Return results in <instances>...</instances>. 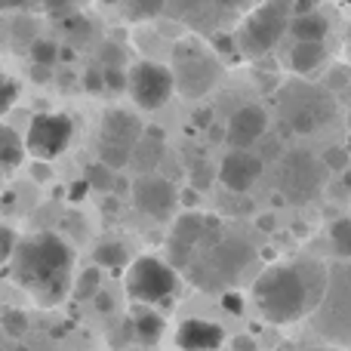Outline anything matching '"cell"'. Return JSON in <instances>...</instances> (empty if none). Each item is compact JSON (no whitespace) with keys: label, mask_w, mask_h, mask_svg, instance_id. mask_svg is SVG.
I'll list each match as a JSON object with an SVG mask.
<instances>
[{"label":"cell","mask_w":351,"mask_h":351,"mask_svg":"<svg viewBox=\"0 0 351 351\" xmlns=\"http://www.w3.org/2000/svg\"><path fill=\"white\" fill-rule=\"evenodd\" d=\"M117 170H111L108 164H102V160H93V164H86L84 170V179L90 188H96V191H111V188L117 185Z\"/></svg>","instance_id":"7402d4cb"},{"label":"cell","mask_w":351,"mask_h":351,"mask_svg":"<svg viewBox=\"0 0 351 351\" xmlns=\"http://www.w3.org/2000/svg\"><path fill=\"white\" fill-rule=\"evenodd\" d=\"M28 0H0V12H10V10H25Z\"/></svg>","instance_id":"60d3db41"},{"label":"cell","mask_w":351,"mask_h":351,"mask_svg":"<svg viewBox=\"0 0 351 351\" xmlns=\"http://www.w3.org/2000/svg\"><path fill=\"white\" fill-rule=\"evenodd\" d=\"M34 80H49V68L47 65H34Z\"/></svg>","instance_id":"b9f144b4"},{"label":"cell","mask_w":351,"mask_h":351,"mask_svg":"<svg viewBox=\"0 0 351 351\" xmlns=\"http://www.w3.org/2000/svg\"><path fill=\"white\" fill-rule=\"evenodd\" d=\"M93 305H96V311H102V315H108V311H114V299L108 296V293L99 290L96 296H93Z\"/></svg>","instance_id":"74e56055"},{"label":"cell","mask_w":351,"mask_h":351,"mask_svg":"<svg viewBox=\"0 0 351 351\" xmlns=\"http://www.w3.org/2000/svg\"><path fill=\"white\" fill-rule=\"evenodd\" d=\"M348 160H351V154H348V148H342V145L330 148V152L324 154V167H327V170H333V173H346L348 170Z\"/></svg>","instance_id":"f1b7e54d"},{"label":"cell","mask_w":351,"mask_h":351,"mask_svg":"<svg viewBox=\"0 0 351 351\" xmlns=\"http://www.w3.org/2000/svg\"><path fill=\"white\" fill-rule=\"evenodd\" d=\"M324 170L308 152H290L280 160V188L290 200H311L321 191Z\"/></svg>","instance_id":"7c38bea8"},{"label":"cell","mask_w":351,"mask_h":351,"mask_svg":"<svg viewBox=\"0 0 351 351\" xmlns=\"http://www.w3.org/2000/svg\"><path fill=\"white\" fill-rule=\"evenodd\" d=\"M133 204L142 216L154 219V222H167L179 206V188L173 185L167 176L158 173H139L133 179Z\"/></svg>","instance_id":"8fae6325"},{"label":"cell","mask_w":351,"mask_h":351,"mask_svg":"<svg viewBox=\"0 0 351 351\" xmlns=\"http://www.w3.org/2000/svg\"><path fill=\"white\" fill-rule=\"evenodd\" d=\"M145 136L142 121L133 111L123 108H111L105 111L102 123H99V142H96V154L102 164H108L111 170H123L130 164L133 145Z\"/></svg>","instance_id":"8992f818"},{"label":"cell","mask_w":351,"mask_h":351,"mask_svg":"<svg viewBox=\"0 0 351 351\" xmlns=\"http://www.w3.org/2000/svg\"><path fill=\"white\" fill-rule=\"evenodd\" d=\"M59 43L56 40H43V37H34L31 40V47H28V53H31V59H34V65H56L59 62Z\"/></svg>","instance_id":"d4e9b609"},{"label":"cell","mask_w":351,"mask_h":351,"mask_svg":"<svg viewBox=\"0 0 351 351\" xmlns=\"http://www.w3.org/2000/svg\"><path fill=\"white\" fill-rule=\"evenodd\" d=\"M74 123L68 114H37L25 136V152L34 160H53L71 145Z\"/></svg>","instance_id":"30bf717a"},{"label":"cell","mask_w":351,"mask_h":351,"mask_svg":"<svg viewBox=\"0 0 351 351\" xmlns=\"http://www.w3.org/2000/svg\"><path fill=\"white\" fill-rule=\"evenodd\" d=\"M250 259H253V247L247 241H241V237H219V241H213L204 250V256L197 262L188 265V274H191V280L197 287L216 290L219 284L234 280L250 265Z\"/></svg>","instance_id":"5b68a950"},{"label":"cell","mask_w":351,"mask_h":351,"mask_svg":"<svg viewBox=\"0 0 351 351\" xmlns=\"http://www.w3.org/2000/svg\"><path fill=\"white\" fill-rule=\"evenodd\" d=\"M164 158V130L145 127V136L133 145L130 154V167H136V173H154Z\"/></svg>","instance_id":"e0dca14e"},{"label":"cell","mask_w":351,"mask_h":351,"mask_svg":"<svg viewBox=\"0 0 351 351\" xmlns=\"http://www.w3.org/2000/svg\"><path fill=\"white\" fill-rule=\"evenodd\" d=\"M284 117L296 133H315L333 117V99L315 86H293L284 99Z\"/></svg>","instance_id":"9c48e42d"},{"label":"cell","mask_w":351,"mask_h":351,"mask_svg":"<svg viewBox=\"0 0 351 351\" xmlns=\"http://www.w3.org/2000/svg\"><path fill=\"white\" fill-rule=\"evenodd\" d=\"M99 280H102V274H99V265L80 271V278L71 284V296L77 299V302H93V296L99 293Z\"/></svg>","instance_id":"603a6c76"},{"label":"cell","mask_w":351,"mask_h":351,"mask_svg":"<svg viewBox=\"0 0 351 351\" xmlns=\"http://www.w3.org/2000/svg\"><path fill=\"white\" fill-rule=\"evenodd\" d=\"M293 22V0H259L247 16L241 19L234 31L237 53L247 59H262L280 43V37L290 34Z\"/></svg>","instance_id":"3957f363"},{"label":"cell","mask_w":351,"mask_h":351,"mask_svg":"<svg viewBox=\"0 0 351 351\" xmlns=\"http://www.w3.org/2000/svg\"><path fill=\"white\" fill-rule=\"evenodd\" d=\"M133 330H136V342H142V346H158V342L164 339L167 324L152 305H139V308L133 311Z\"/></svg>","instance_id":"ac0fdd59"},{"label":"cell","mask_w":351,"mask_h":351,"mask_svg":"<svg viewBox=\"0 0 351 351\" xmlns=\"http://www.w3.org/2000/svg\"><path fill=\"white\" fill-rule=\"evenodd\" d=\"M84 90L86 93H102L105 90V74L99 71V68H90V71L84 74Z\"/></svg>","instance_id":"1f68e13d"},{"label":"cell","mask_w":351,"mask_h":351,"mask_svg":"<svg viewBox=\"0 0 351 351\" xmlns=\"http://www.w3.org/2000/svg\"><path fill=\"white\" fill-rule=\"evenodd\" d=\"M197 123H200V127H206V123H210V111H200V114H197Z\"/></svg>","instance_id":"7bdbcfd3"},{"label":"cell","mask_w":351,"mask_h":351,"mask_svg":"<svg viewBox=\"0 0 351 351\" xmlns=\"http://www.w3.org/2000/svg\"><path fill=\"white\" fill-rule=\"evenodd\" d=\"M216 176L225 185V191L247 194L262 176V158L253 154L250 148H231V152L222 158V164H219Z\"/></svg>","instance_id":"4fadbf2b"},{"label":"cell","mask_w":351,"mask_h":351,"mask_svg":"<svg viewBox=\"0 0 351 351\" xmlns=\"http://www.w3.org/2000/svg\"><path fill=\"white\" fill-rule=\"evenodd\" d=\"M222 305H225V311H228V315H243V299L237 296V293H225Z\"/></svg>","instance_id":"e575fe53"},{"label":"cell","mask_w":351,"mask_h":351,"mask_svg":"<svg viewBox=\"0 0 351 351\" xmlns=\"http://www.w3.org/2000/svg\"><path fill=\"white\" fill-rule=\"evenodd\" d=\"M330 59V49H327V40H296L290 47V71L299 74V77H308V74L321 71Z\"/></svg>","instance_id":"2e32d148"},{"label":"cell","mask_w":351,"mask_h":351,"mask_svg":"<svg viewBox=\"0 0 351 351\" xmlns=\"http://www.w3.org/2000/svg\"><path fill=\"white\" fill-rule=\"evenodd\" d=\"M0 330H3L10 339H22L28 333V315L22 308H6L0 311Z\"/></svg>","instance_id":"cb8c5ba5"},{"label":"cell","mask_w":351,"mask_h":351,"mask_svg":"<svg viewBox=\"0 0 351 351\" xmlns=\"http://www.w3.org/2000/svg\"><path fill=\"white\" fill-rule=\"evenodd\" d=\"M127 12H130V19H158V16H164L167 12V0H127Z\"/></svg>","instance_id":"4316f807"},{"label":"cell","mask_w":351,"mask_h":351,"mask_svg":"<svg viewBox=\"0 0 351 351\" xmlns=\"http://www.w3.org/2000/svg\"><path fill=\"white\" fill-rule=\"evenodd\" d=\"M127 90L139 108H145V111L164 108L176 93V80H173L170 65H160V62H136V65L130 68Z\"/></svg>","instance_id":"ba28073f"},{"label":"cell","mask_w":351,"mask_h":351,"mask_svg":"<svg viewBox=\"0 0 351 351\" xmlns=\"http://www.w3.org/2000/svg\"><path fill=\"white\" fill-rule=\"evenodd\" d=\"M317 3H321V0H293V16H299V12H311V10H317Z\"/></svg>","instance_id":"ab89813d"},{"label":"cell","mask_w":351,"mask_h":351,"mask_svg":"<svg viewBox=\"0 0 351 351\" xmlns=\"http://www.w3.org/2000/svg\"><path fill=\"white\" fill-rule=\"evenodd\" d=\"M176 268L170 262H160L158 256H139L127 271L130 299L142 305H160L176 293Z\"/></svg>","instance_id":"52a82bcc"},{"label":"cell","mask_w":351,"mask_h":351,"mask_svg":"<svg viewBox=\"0 0 351 351\" xmlns=\"http://www.w3.org/2000/svg\"><path fill=\"white\" fill-rule=\"evenodd\" d=\"M16 243H19V237L12 234V228H0V259H12Z\"/></svg>","instance_id":"4dcf8cb0"},{"label":"cell","mask_w":351,"mask_h":351,"mask_svg":"<svg viewBox=\"0 0 351 351\" xmlns=\"http://www.w3.org/2000/svg\"><path fill=\"white\" fill-rule=\"evenodd\" d=\"M102 3H108V6H111V3H121V0H102Z\"/></svg>","instance_id":"ee69618b"},{"label":"cell","mask_w":351,"mask_h":351,"mask_svg":"<svg viewBox=\"0 0 351 351\" xmlns=\"http://www.w3.org/2000/svg\"><path fill=\"white\" fill-rule=\"evenodd\" d=\"M31 176H34L37 182H49V179H53V170H49V160H34V164H31Z\"/></svg>","instance_id":"d590c367"},{"label":"cell","mask_w":351,"mask_h":351,"mask_svg":"<svg viewBox=\"0 0 351 351\" xmlns=\"http://www.w3.org/2000/svg\"><path fill=\"white\" fill-rule=\"evenodd\" d=\"M170 71L179 96L204 99L222 77V62L206 43H200L197 37H188V40H179L173 47Z\"/></svg>","instance_id":"277c9868"},{"label":"cell","mask_w":351,"mask_h":351,"mask_svg":"<svg viewBox=\"0 0 351 351\" xmlns=\"http://www.w3.org/2000/svg\"><path fill=\"white\" fill-rule=\"evenodd\" d=\"M265 133H268V111L262 105H241L228 117L225 142L231 148H253Z\"/></svg>","instance_id":"5bb4252c"},{"label":"cell","mask_w":351,"mask_h":351,"mask_svg":"<svg viewBox=\"0 0 351 351\" xmlns=\"http://www.w3.org/2000/svg\"><path fill=\"white\" fill-rule=\"evenodd\" d=\"M231 348L234 351H256V339L253 336H234V339H231Z\"/></svg>","instance_id":"f35d334b"},{"label":"cell","mask_w":351,"mask_h":351,"mask_svg":"<svg viewBox=\"0 0 351 351\" xmlns=\"http://www.w3.org/2000/svg\"><path fill=\"white\" fill-rule=\"evenodd\" d=\"M74 250L53 231H37L16 243L12 278L40 305H59L71 293Z\"/></svg>","instance_id":"6da1fadb"},{"label":"cell","mask_w":351,"mask_h":351,"mask_svg":"<svg viewBox=\"0 0 351 351\" xmlns=\"http://www.w3.org/2000/svg\"><path fill=\"white\" fill-rule=\"evenodd\" d=\"M71 0H28V6L34 10H43V12H56V10H65Z\"/></svg>","instance_id":"836d02e7"},{"label":"cell","mask_w":351,"mask_h":351,"mask_svg":"<svg viewBox=\"0 0 351 351\" xmlns=\"http://www.w3.org/2000/svg\"><path fill=\"white\" fill-rule=\"evenodd\" d=\"M102 62H105V68H121L123 53H117L114 43H108V47H105V53H102Z\"/></svg>","instance_id":"8d00e7d4"},{"label":"cell","mask_w":351,"mask_h":351,"mask_svg":"<svg viewBox=\"0 0 351 351\" xmlns=\"http://www.w3.org/2000/svg\"><path fill=\"white\" fill-rule=\"evenodd\" d=\"M93 259H96L99 268L117 271V268H123L130 262V247L121 241H102V243H96V250H93Z\"/></svg>","instance_id":"44dd1931"},{"label":"cell","mask_w":351,"mask_h":351,"mask_svg":"<svg viewBox=\"0 0 351 351\" xmlns=\"http://www.w3.org/2000/svg\"><path fill=\"white\" fill-rule=\"evenodd\" d=\"M176 346L182 351H219L225 346V333L219 324L204 317H188L176 330Z\"/></svg>","instance_id":"9a60e30c"},{"label":"cell","mask_w":351,"mask_h":351,"mask_svg":"<svg viewBox=\"0 0 351 351\" xmlns=\"http://www.w3.org/2000/svg\"><path fill=\"white\" fill-rule=\"evenodd\" d=\"M290 34H293V40H327L330 19L324 16L321 10L299 12V16H293V22H290Z\"/></svg>","instance_id":"d6986e66"},{"label":"cell","mask_w":351,"mask_h":351,"mask_svg":"<svg viewBox=\"0 0 351 351\" xmlns=\"http://www.w3.org/2000/svg\"><path fill=\"white\" fill-rule=\"evenodd\" d=\"M105 74V90L108 93H121L130 86V71H121V68H102Z\"/></svg>","instance_id":"f546056e"},{"label":"cell","mask_w":351,"mask_h":351,"mask_svg":"<svg viewBox=\"0 0 351 351\" xmlns=\"http://www.w3.org/2000/svg\"><path fill=\"white\" fill-rule=\"evenodd\" d=\"M210 179H213V170L206 164H197L191 170V185L194 188H210Z\"/></svg>","instance_id":"d6a6232c"},{"label":"cell","mask_w":351,"mask_h":351,"mask_svg":"<svg viewBox=\"0 0 351 351\" xmlns=\"http://www.w3.org/2000/svg\"><path fill=\"white\" fill-rule=\"evenodd\" d=\"M315 265H271L259 274L253 287V299L259 315L268 324H293L305 317L324 299L327 274L311 278Z\"/></svg>","instance_id":"7a4b0ae2"},{"label":"cell","mask_w":351,"mask_h":351,"mask_svg":"<svg viewBox=\"0 0 351 351\" xmlns=\"http://www.w3.org/2000/svg\"><path fill=\"white\" fill-rule=\"evenodd\" d=\"M330 243H333V250L339 256L351 259V219H336L330 225Z\"/></svg>","instance_id":"484cf974"},{"label":"cell","mask_w":351,"mask_h":351,"mask_svg":"<svg viewBox=\"0 0 351 351\" xmlns=\"http://www.w3.org/2000/svg\"><path fill=\"white\" fill-rule=\"evenodd\" d=\"M346 148H348V154H351V136H348V145Z\"/></svg>","instance_id":"f6af8a7d"},{"label":"cell","mask_w":351,"mask_h":351,"mask_svg":"<svg viewBox=\"0 0 351 351\" xmlns=\"http://www.w3.org/2000/svg\"><path fill=\"white\" fill-rule=\"evenodd\" d=\"M16 99H19V84L0 71V117H3L6 111L16 105Z\"/></svg>","instance_id":"83f0119b"},{"label":"cell","mask_w":351,"mask_h":351,"mask_svg":"<svg viewBox=\"0 0 351 351\" xmlns=\"http://www.w3.org/2000/svg\"><path fill=\"white\" fill-rule=\"evenodd\" d=\"M25 158V142L22 136L12 127H3L0 123V176H6L10 170H16Z\"/></svg>","instance_id":"ffe728a7"}]
</instances>
